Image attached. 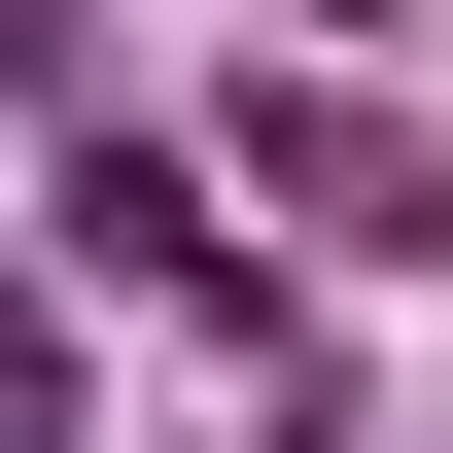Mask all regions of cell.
<instances>
[{
	"mask_svg": "<svg viewBox=\"0 0 453 453\" xmlns=\"http://www.w3.org/2000/svg\"><path fill=\"white\" fill-rule=\"evenodd\" d=\"M280 453H314V418H280Z\"/></svg>",
	"mask_w": 453,
	"mask_h": 453,
	"instance_id": "1",
	"label": "cell"
}]
</instances>
